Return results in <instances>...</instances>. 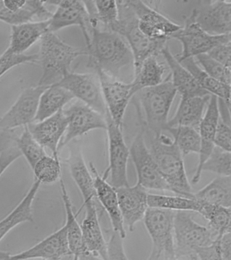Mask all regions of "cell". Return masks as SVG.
Wrapping results in <instances>:
<instances>
[{"mask_svg":"<svg viewBox=\"0 0 231 260\" xmlns=\"http://www.w3.org/2000/svg\"><path fill=\"white\" fill-rule=\"evenodd\" d=\"M214 142L215 146L230 152V125L224 123L220 119L219 120L216 132H215Z\"/></svg>","mask_w":231,"mask_h":260,"instance_id":"46","label":"cell"},{"mask_svg":"<svg viewBox=\"0 0 231 260\" xmlns=\"http://www.w3.org/2000/svg\"><path fill=\"white\" fill-rule=\"evenodd\" d=\"M171 73L172 84L181 97L203 96L210 95L201 87L192 73L186 69L170 52L168 45L161 51Z\"/></svg>","mask_w":231,"mask_h":260,"instance_id":"24","label":"cell"},{"mask_svg":"<svg viewBox=\"0 0 231 260\" xmlns=\"http://www.w3.org/2000/svg\"><path fill=\"white\" fill-rule=\"evenodd\" d=\"M105 118L107 121L106 130L108 135L109 165L103 176L107 178L110 176L109 184L115 189L129 186L127 166L129 156V149L125 144L122 128L114 123L107 110Z\"/></svg>","mask_w":231,"mask_h":260,"instance_id":"8","label":"cell"},{"mask_svg":"<svg viewBox=\"0 0 231 260\" xmlns=\"http://www.w3.org/2000/svg\"><path fill=\"white\" fill-rule=\"evenodd\" d=\"M98 21L105 29L116 32L119 26L118 10L115 0H94Z\"/></svg>","mask_w":231,"mask_h":260,"instance_id":"40","label":"cell"},{"mask_svg":"<svg viewBox=\"0 0 231 260\" xmlns=\"http://www.w3.org/2000/svg\"><path fill=\"white\" fill-rule=\"evenodd\" d=\"M200 203V209L198 213L208 220V227L216 237H220L224 234L231 232L230 207L218 206L201 201Z\"/></svg>","mask_w":231,"mask_h":260,"instance_id":"34","label":"cell"},{"mask_svg":"<svg viewBox=\"0 0 231 260\" xmlns=\"http://www.w3.org/2000/svg\"><path fill=\"white\" fill-rule=\"evenodd\" d=\"M86 7L88 12L89 17H90V23L92 27H97L98 24L97 19L96 9L94 4V0H81Z\"/></svg>","mask_w":231,"mask_h":260,"instance_id":"52","label":"cell"},{"mask_svg":"<svg viewBox=\"0 0 231 260\" xmlns=\"http://www.w3.org/2000/svg\"><path fill=\"white\" fill-rule=\"evenodd\" d=\"M207 54L224 66L231 67L230 42L217 45Z\"/></svg>","mask_w":231,"mask_h":260,"instance_id":"47","label":"cell"},{"mask_svg":"<svg viewBox=\"0 0 231 260\" xmlns=\"http://www.w3.org/2000/svg\"><path fill=\"white\" fill-rule=\"evenodd\" d=\"M16 144L31 170L40 158L47 154L45 148L31 135L27 125L24 127L23 133L16 140Z\"/></svg>","mask_w":231,"mask_h":260,"instance_id":"38","label":"cell"},{"mask_svg":"<svg viewBox=\"0 0 231 260\" xmlns=\"http://www.w3.org/2000/svg\"><path fill=\"white\" fill-rule=\"evenodd\" d=\"M138 20L140 30L146 36L155 40H168L182 27L151 7L142 14Z\"/></svg>","mask_w":231,"mask_h":260,"instance_id":"28","label":"cell"},{"mask_svg":"<svg viewBox=\"0 0 231 260\" xmlns=\"http://www.w3.org/2000/svg\"><path fill=\"white\" fill-rule=\"evenodd\" d=\"M175 211L148 207L144 223L152 240V249L148 259H175L174 219Z\"/></svg>","mask_w":231,"mask_h":260,"instance_id":"6","label":"cell"},{"mask_svg":"<svg viewBox=\"0 0 231 260\" xmlns=\"http://www.w3.org/2000/svg\"><path fill=\"white\" fill-rule=\"evenodd\" d=\"M212 0H200L201 5H207L212 3Z\"/></svg>","mask_w":231,"mask_h":260,"instance_id":"55","label":"cell"},{"mask_svg":"<svg viewBox=\"0 0 231 260\" xmlns=\"http://www.w3.org/2000/svg\"><path fill=\"white\" fill-rule=\"evenodd\" d=\"M231 153L214 146L210 156L203 164L201 172H210L222 176H230Z\"/></svg>","mask_w":231,"mask_h":260,"instance_id":"39","label":"cell"},{"mask_svg":"<svg viewBox=\"0 0 231 260\" xmlns=\"http://www.w3.org/2000/svg\"><path fill=\"white\" fill-rule=\"evenodd\" d=\"M150 152L160 174L171 188V192L180 196L194 198L184 168L183 156L174 140L161 134L152 136Z\"/></svg>","mask_w":231,"mask_h":260,"instance_id":"4","label":"cell"},{"mask_svg":"<svg viewBox=\"0 0 231 260\" xmlns=\"http://www.w3.org/2000/svg\"><path fill=\"white\" fill-rule=\"evenodd\" d=\"M3 2L7 9L13 12L23 10L27 4V0H3Z\"/></svg>","mask_w":231,"mask_h":260,"instance_id":"53","label":"cell"},{"mask_svg":"<svg viewBox=\"0 0 231 260\" xmlns=\"http://www.w3.org/2000/svg\"><path fill=\"white\" fill-rule=\"evenodd\" d=\"M40 1L44 5L48 4V5L58 6L63 0H40Z\"/></svg>","mask_w":231,"mask_h":260,"instance_id":"54","label":"cell"},{"mask_svg":"<svg viewBox=\"0 0 231 260\" xmlns=\"http://www.w3.org/2000/svg\"><path fill=\"white\" fill-rule=\"evenodd\" d=\"M39 62L42 75L38 85L49 86L55 84L71 71L73 62L79 56L88 55L87 51L70 46L55 32L48 31L42 36Z\"/></svg>","mask_w":231,"mask_h":260,"instance_id":"3","label":"cell"},{"mask_svg":"<svg viewBox=\"0 0 231 260\" xmlns=\"http://www.w3.org/2000/svg\"><path fill=\"white\" fill-rule=\"evenodd\" d=\"M91 172L94 175V184L97 200L107 211L113 231L117 232L123 239L126 237L124 223L119 209L116 189L107 182L105 176H101L96 167L90 164Z\"/></svg>","mask_w":231,"mask_h":260,"instance_id":"22","label":"cell"},{"mask_svg":"<svg viewBox=\"0 0 231 260\" xmlns=\"http://www.w3.org/2000/svg\"><path fill=\"white\" fill-rule=\"evenodd\" d=\"M74 95L57 83L50 85L40 98L37 114L34 121L42 120L54 115L74 99Z\"/></svg>","mask_w":231,"mask_h":260,"instance_id":"30","label":"cell"},{"mask_svg":"<svg viewBox=\"0 0 231 260\" xmlns=\"http://www.w3.org/2000/svg\"><path fill=\"white\" fill-rule=\"evenodd\" d=\"M69 156L66 159L71 176L78 187L84 203L97 200L95 191L94 178L90 174L83 156L82 148L77 142H73L69 146Z\"/></svg>","mask_w":231,"mask_h":260,"instance_id":"23","label":"cell"},{"mask_svg":"<svg viewBox=\"0 0 231 260\" xmlns=\"http://www.w3.org/2000/svg\"><path fill=\"white\" fill-rule=\"evenodd\" d=\"M84 207L86 208V215L81 229L85 249L93 259H107V241L99 222L96 203L88 201L84 203L82 207Z\"/></svg>","mask_w":231,"mask_h":260,"instance_id":"20","label":"cell"},{"mask_svg":"<svg viewBox=\"0 0 231 260\" xmlns=\"http://www.w3.org/2000/svg\"><path fill=\"white\" fill-rule=\"evenodd\" d=\"M145 132L143 127L140 130L129 148V156L137 171V183L147 190L171 192V188L160 174L149 148L146 144Z\"/></svg>","mask_w":231,"mask_h":260,"instance_id":"9","label":"cell"},{"mask_svg":"<svg viewBox=\"0 0 231 260\" xmlns=\"http://www.w3.org/2000/svg\"><path fill=\"white\" fill-rule=\"evenodd\" d=\"M63 113L68 118V123L65 133L60 141L59 149L92 130L107 129L105 115L80 101L67 109H63Z\"/></svg>","mask_w":231,"mask_h":260,"instance_id":"10","label":"cell"},{"mask_svg":"<svg viewBox=\"0 0 231 260\" xmlns=\"http://www.w3.org/2000/svg\"><path fill=\"white\" fill-rule=\"evenodd\" d=\"M88 66L117 78L121 69L133 64V53L124 37L113 30L91 27Z\"/></svg>","mask_w":231,"mask_h":260,"instance_id":"1","label":"cell"},{"mask_svg":"<svg viewBox=\"0 0 231 260\" xmlns=\"http://www.w3.org/2000/svg\"><path fill=\"white\" fill-rule=\"evenodd\" d=\"M25 8L34 12L38 18L44 20L49 19L52 15L51 12L48 11L40 0H27Z\"/></svg>","mask_w":231,"mask_h":260,"instance_id":"50","label":"cell"},{"mask_svg":"<svg viewBox=\"0 0 231 260\" xmlns=\"http://www.w3.org/2000/svg\"><path fill=\"white\" fill-rule=\"evenodd\" d=\"M196 200L218 206H231V178L218 176L210 183L195 193Z\"/></svg>","mask_w":231,"mask_h":260,"instance_id":"31","label":"cell"},{"mask_svg":"<svg viewBox=\"0 0 231 260\" xmlns=\"http://www.w3.org/2000/svg\"><path fill=\"white\" fill-rule=\"evenodd\" d=\"M122 237L117 232L113 231L110 239L107 242V259H127L123 247Z\"/></svg>","mask_w":231,"mask_h":260,"instance_id":"45","label":"cell"},{"mask_svg":"<svg viewBox=\"0 0 231 260\" xmlns=\"http://www.w3.org/2000/svg\"><path fill=\"white\" fill-rule=\"evenodd\" d=\"M21 152L17 146H11L0 153V177L16 160L21 157Z\"/></svg>","mask_w":231,"mask_h":260,"instance_id":"49","label":"cell"},{"mask_svg":"<svg viewBox=\"0 0 231 260\" xmlns=\"http://www.w3.org/2000/svg\"><path fill=\"white\" fill-rule=\"evenodd\" d=\"M48 87L38 85L25 89L11 109L0 118V130L9 131L34 122L40 98Z\"/></svg>","mask_w":231,"mask_h":260,"instance_id":"13","label":"cell"},{"mask_svg":"<svg viewBox=\"0 0 231 260\" xmlns=\"http://www.w3.org/2000/svg\"><path fill=\"white\" fill-rule=\"evenodd\" d=\"M60 182L62 202L66 213V222L64 223V226L66 228L70 251L74 256V259H93L92 256L85 249L82 229L77 219L78 215H76L74 212L70 195L62 178L60 179Z\"/></svg>","mask_w":231,"mask_h":260,"instance_id":"25","label":"cell"},{"mask_svg":"<svg viewBox=\"0 0 231 260\" xmlns=\"http://www.w3.org/2000/svg\"><path fill=\"white\" fill-rule=\"evenodd\" d=\"M40 185L41 183L36 180L19 205L5 218L0 221V241L18 225L22 223L33 222L34 213L32 205Z\"/></svg>","mask_w":231,"mask_h":260,"instance_id":"29","label":"cell"},{"mask_svg":"<svg viewBox=\"0 0 231 260\" xmlns=\"http://www.w3.org/2000/svg\"><path fill=\"white\" fill-rule=\"evenodd\" d=\"M49 19L36 22L32 20L12 25L9 48L17 54H23L48 31Z\"/></svg>","mask_w":231,"mask_h":260,"instance_id":"27","label":"cell"},{"mask_svg":"<svg viewBox=\"0 0 231 260\" xmlns=\"http://www.w3.org/2000/svg\"><path fill=\"white\" fill-rule=\"evenodd\" d=\"M190 211H176L174 219L175 259H198L196 247L210 245L216 235L208 226L196 223Z\"/></svg>","mask_w":231,"mask_h":260,"instance_id":"5","label":"cell"},{"mask_svg":"<svg viewBox=\"0 0 231 260\" xmlns=\"http://www.w3.org/2000/svg\"><path fill=\"white\" fill-rule=\"evenodd\" d=\"M195 11V20L200 27L212 36L230 34L231 4L220 0L201 5Z\"/></svg>","mask_w":231,"mask_h":260,"instance_id":"19","label":"cell"},{"mask_svg":"<svg viewBox=\"0 0 231 260\" xmlns=\"http://www.w3.org/2000/svg\"><path fill=\"white\" fill-rule=\"evenodd\" d=\"M210 96L211 95L181 97L175 115L172 119L168 120L167 127L188 126L198 129Z\"/></svg>","mask_w":231,"mask_h":260,"instance_id":"26","label":"cell"},{"mask_svg":"<svg viewBox=\"0 0 231 260\" xmlns=\"http://www.w3.org/2000/svg\"><path fill=\"white\" fill-rule=\"evenodd\" d=\"M181 43L182 50L179 58L180 62L186 58H194L198 55L207 54L217 45L230 42V34L212 36L203 30L195 20V11L185 20L184 26L172 36Z\"/></svg>","mask_w":231,"mask_h":260,"instance_id":"7","label":"cell"},{"mask_svg":"<svg viewBox=\"0 0 231 260\" xmlns=\"http://www.w3.org/2000/svg\"><path fill=\"white\" fill-rule=\"evenodd\" d=\"M139 20L120 23L117 32L124 37L133 53L135 71L141 66L143 61L150 56H158L167 46L168 40H155L149 38L140 30Z\"/></svg>","mask_w":231,"mask_h":260,"instance_id":"14","label":"cell"},{"mask_svg":"<svg viewBox=\"0 0 231 260\" xmlns=\"http://www.w3.org/2000/svg\"><path fill=\"white\" fill-rule=\"evenodd\" d=\"M48 31H58L68 26H80L84 35L87 48L90 43V17L81 0H63L58 6L55 13L49 19Z\"/></svg>","mask_w":231,"mask_h":260,"instance_id":"15","label":"cell"},{"mask_svg":"<svg viewBox=\"0 0 231 260\" xmlns=\"http://www.w3.org/2000/svg\"><path fill=\"white\" fill-rule=\"evenodd\" d=\"M32 170L36 180L41 184H54L61 179V165L59 157L46 154L36 162Z\"/></svg>","mask_w":231,"mask_h":260,"instance_id":"37","label":"cell"},{"mask_svg":"<svg viewBox=\"0 0 231 260\" xmlns=\"http://www.w3.org/2000/svg\"><path fill=\"white\" fill-rule=\"evenodd\" d=\"M120 23L137 20L149 8L143 0H115Z\"/></svg>","mask_w":231,"mask_h":260,"instance_id":"42","label":"cell"},{"mask_svg":"<svg viewBox=\"0 0 231 260\" xmlns=\"http://www.w3.org/2000/svg\"><path fill=\"white\" fill-rule=\"evenodd\" d=\"M194 58L196 62L202 66L203 70L211 77L221 82L230 85L231 67L224 66L208 54L198 55Z\"/></svg>","mask_w":231,"mask_h":260,"instance_id":"41","label":"cell"},{"mask_svg":"<svg viewBox=\"0 0 231 260\" xmlns=\"http://www.w3.org/2000/svg\"><path fill=\"white\" fill-rule=\"evenodd\" d=\"M220 1H222V2H227V0H220Z\"/></svg>","mask_w":231,"mask_h":260,"instance_id":"56","label":"cell"},{"mask_svg":"<svg viewBox=\"0 0 231 260\" xmlns=\"http://www.w3.org/2000/svg\"><path fill=\"white\" fill-rule=\"evenodd\" d=\"M35 14L27 8L19 12H13L7 9L4 5L3 0H0V20L11 25H16L24 22L32 21Z\"/></svg>","mask_w":231,"mask_h":260,"instance_id":"44","label":"cell"},{"mask_svg":"<svg viewBox=\"0 0 231 260\" xmlns=\"http://www.w3.org/2000/svg\"><path fill=\"white\" fill-rule=\"evenodd\" d=\"M166 131L172 136L182 156L200 153L201 138L198 129L188 126L167 127Z\"/></svg>","mask_w":231,"mask_h":260,"instance_id":"36","label":"cell"},{"mask_svg":"<svg viewBox=\"0 0 231 260\" xmlns=\"http://www.w3.org/2000/svg\"><path fill=\"white\" fill-rule=\"evenodd\" d=\"M119 206L124 225L134 231L136 223L145 216L148 205L147 189L138 184L116 188Z\"/></svg>","mask_w":231,"mask_h":260,"instance_id":"16","label":"cell"},{"mask_svg":"<svg viewBox=\"0 0 231 260\" xmlns=\"http://www.w3.org/2000/svg\"><path fill=\"white\" fill-rule=\"evenodd\" d=\"M195 253L198 259L222 260L218 238H216L210 245L196 247Z\"/></svg>","mask_w":231,"mask_h":260,"instance_id":"48","label":"cell"},{"mask_svg":"<svg viewBox=\"0 0 231 260\" xmlns=\"http://www.w3.org/2000/svg\"><path fill=\"white\" fill-rule=\"evenodd\" d=\"M219 120L220 113L218 110V99L215 95H211L206 113L204 114L199 125L198 131L201 138V148L199 153L200 160L196 172L192 177V184H196L200 182L202 174L201 168L214 149L215 132Z\"/></svg>","mask_w":231,"mask_h":260,"instance_id":"21","label":"cell"},{"mask_svg":"<svg viewBox=\"0 0 231 260\" xmlns=\"http://www.w3.org/2000/svg\"><path fill=\"white\" fill-rule=\"evenodd\" d=\"M68 123V118L62 109L41 121L32 122L27 127L40 145L49 150L52 156L59 157V145L65 133Z\"/></svg>","mask_w":231,"mask_h":260,"instance_id":"17","label":"cell"},{"mask_svg":"<svg viewBox=\"0 0 231 260\" xmlns=\"http://www.w3.org/2000/svg\"><path fill=\"white\" fill-rule=\"evenodd\" d=\"M180 63L192 73L204 90L230 105V85L211 77L199 66L194 58H186Z\"/></svg>","mask_w":231,"mask_h":260,"instance_id":"33","label":"cell"},{"mask_svg":"<svg viewBox=\"0 0 231 260\" xmlns=\"http://www.w3.org/2000/svg\"><path fill=\"white\" fill-rule=\"evenodd\" d=\"M148 205L149 207L168 209L172 211H186L199 212L200 209V201L194 198L180 196H167L148 194Z\"/></svg>","mask_w":231,"mask_h":260,"instance_id":"35","label":"cell"},{"mask_svg":"<svg viewBox=\"0 0 231 260\" xmlns=\"http://www.w3.org/2000/svg\"><path fill=\"white\" fill-rule=\"evenodd\" d=\"M107 111L115 124L122 128L123 119L129 101L133 97L131 83H123L96 69Z\"/></svg>","mask_w":231,"mask_h":260,"instance_id":"11","label":"cell"},{"mask_svg":"<svg viewBox=\"0 0 231 260\" xmlns=\"http://www.w3.org/2000/svg\"><path fill=\"white\" fill-rule=\"evenodd\" d=\"M157 57L152 56L145 59L139 68L135 71V78L131 82L133 96L141 89L155 86L164 81L166 66L157 60Z\"/></svg>","mask_w":231,"mask_h":260,"instance_id":"32","label":"cell"},{"mask_svg":"<svg viewBox=\"0 0 231 260\" xmlns=\"http://www.w3.org/2000/svg\"><path fill=\"white\" fill-rule=\"evenodd\" d=\"M216 238L218 239L222 260H231V232Z\"/></svg>","mask_w":231,"mask_h":260,"instance_id":"51","label":"cell"},{"mask_svg":"<svg viewBox=\"0 0 231 260\" xmlns=\"http://www.w3.org/2000/svg\"><path fill=\"white\" fill-rule=\"evenodd\" d=\"M176 93L170 75L160 84L142 89L134 95L142 125L145 126L153 137H158L165 131Z\"/></svg>","mask_w":231,"mask_h":260,"instance_id":"2","label":"cell"},{"mask_svg":"<svg viewBox=\"0 0 231 260\" xmlns=\"http://www.w3.org/2000/svg\"><path fill=\"white\" fill-rule=\"evenodd\" d=\"M72 255L69 246L66 228L63 226L48 236L29 249L11 255L8 259H60Z\"/></svg>","mask_w":231,"mask_h":260,"instance_id":"18","label":"cell"},{"mask_svg":"<svg viewBox=\"0 0 231 260\" xmlns=\"http://www.w3.org/2000/svg\"><path fill=\"white\" fill-rule=\"evenodd\" d=\"M56 83L89 107L103 115L106 113L98 75L70 72Z\"/></svg>","mask_w":231,"mask_h":260,"instance_id":"12","label":"cell"},{"mask_svg":"<svg viewBox=\"0 0 231 260\" xmlns=\"http://www.w3.org/2000/svg\"><path fill=\"white\" fill-rule=\"evenodd\" d=\"M39 62V55H25L13 52L9 48L0 56V77L10 69L26 63Z\"/></svg>","mask_w":231,"mask_h":260,"instance_id":"43","label":"cell"}]
</instances>
